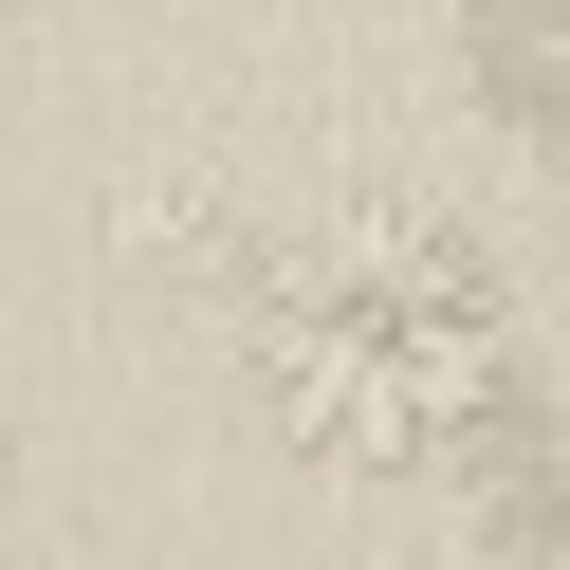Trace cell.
<instances>
[{
  "label": "cell",
  "mask_w": 570,
  "mask_h": 570,
  "mask_svg": "<svg viewBox=\"0 0 570 570\" xmlns=\"http://www.w3.org/2000/svg\"><path fill=\"white\" fill-rule=\"evenodd\" d=\"M239 350H258L276 442L350 460V479H460L479 423L515 405V368H533L497 239L442 222V203H350V222H313L295 258L258 276Z\"/></svg>",
  "instance_id": "obj_1"
},
{
  "label": "cell",
  "mask_w": 570,
  "mask_h": 570,
  "mask_svg": "<svg viewBox=\"0 0 570 570\" xmlns=\"http://www.w3.org/2000/svg\"><path fill=\"white\" fill-rule=\"evenodd\" d=\"M460 497L497 515V552H570V368H515V405L460 460Z\"/></svg>",
  "instance_id": "obj_2"
},
{
  "label": "cell",
  "mask_w": 570,
  "mask_h": 570,
  "mask_svg": "<svg viewBox=\"0 0 570 570\" xmlns=\"http://www.w3.org/2000/svg\"><path fill=\"white\" fill-rule=\"evenodd\" d=\"M460 75H479V111L515 148L570 166V0H460Z\"/></svg>",
  "instance_id": "obj_3"
}]
</instances>
